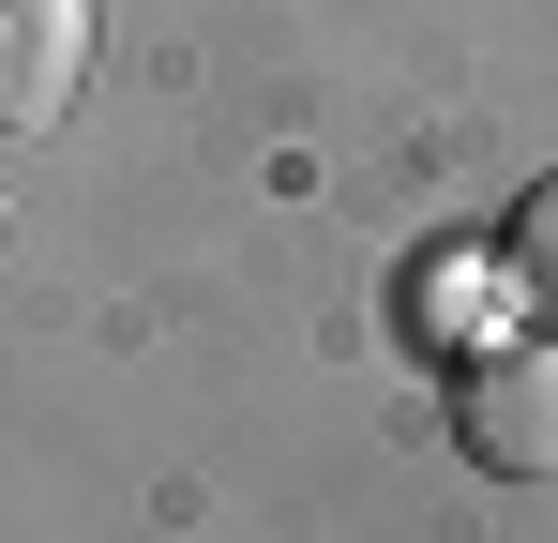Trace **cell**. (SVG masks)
Listing matches in <instances>:
<instances>
[{"instance_id": "7a4b0ae2", "label": "cell", "mask_w": 558, "mask_h": 543, "mask_svg": "<svg viewBox=\"0 0 558 543\" xmlns=\"http://www.w3.org/2000/svg\"><path fill=\"white\" fill-rule=\"evenodd\" d=\"M92 90V0H0V152L61 136Z\"/></svg>"}, {"instance_id": "3957f363", "label": "cell", "mask_w": 558, "mask_h": 543, "mask_svg": "<svg viewBox=\"0 0 558 543\" xmlns=\"http://www.w3.org/2000/svg\"><path fill=\"white\" fill-rule=\"evenodd\" d=\"M498 257H513V287H529V317H558V181L513 212V242H498Z\"/></svg>"}, {"instance_id": "6da1fadb", "label": "cell", "mask_w": 558, "mask_h": 543, "mask_svg": "<svg viewBox=\"0 0 558 543\" xmlns=\"http://www.w3.org/2000/svg\"><path fill=\"white\" fill-rule=\"evenodd\" d=\"M453 438L498 483H558V348H483L453 393Z\"/></svg>"}]
</instances>
